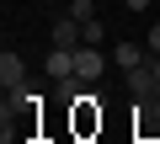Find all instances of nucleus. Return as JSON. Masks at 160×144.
<instances>
[{
	"mask_svg": "<svg viewBox=\"0 0 160 144\" xmlns=\"http://www.w3.org/2000/svg\"><path fill=\"white\" fill-rule=\"evenodd\" d=\"M149 59H155V53H139V43H118V48H112V64L123 69V75L139 69V64H149Z\"/></svg>",
	"mask_w": 160,
	"mask_h": 144,
	"instance_id": "obj_5",
	"label": "nucleus"
},
{
	"mask_svg": "<svg viewBox=\"0 0 160 144\" xmlns=\"http://www.w3.org/2000/svg\"><path fill=\"white\" fill-rule=\"evenodd\" d=\"M48 75H53V80H69V75H75V48H53V53H48Z\"/></svg>",
	"mask_w": 160,
	"mask_h": 144,
	"instance_id": "obj_6",
	"label": "nucleus"
},
{
	"mask_svg": "<svg viewBox=\"0 0 160 144\" xmlns=\"http://www.w3.org/2000/svg\"><path fill=\"white\" fill-rule=\"evenodd\" d=\"M149 53H160V22L149 27Z\"/></svg>",
	"mask_w": 160,
	"mask_h": 144,
	"instance_id": "obj_8",
	"label": "nucleus"
},
{
	"mask_svg": "<svg viewBox=\"0 0 160 144\" xmlns=\"http://www.w3.org/2000/svg\"><path fill=\"white\" fill-rule=\"evenodd\" d=\"M149 69H155V80H160V53H155V59H149Z\"/></svg>",
	"mask_w": 160,
	"mask_h": 144,
	"instance_id": "obj_10",
	"label": "nucleus"
},
{
	"mask_svg": "<svg viewBox=\"0 0 160 144\" xmlns=\"http://www.w3.org/2000/svg\"><path fill=\"white\" fill-rule=\"evenodd\" d=\"M123 6H128V11H149V0H123Z\"/></svg>",
	"mask_w": 160,
	"mask_h": 144,
	"instance_id": "obj_9",
	"label": "nucleus"
},
{
	"mask_svg": "<svg viewBox=\"0 0 160 144\" xmlns=\"http://www.w3.org/2000/svg\"><path fill=\"white\" fill-rule=\"evenodd\" d=\"M0 86H6V91H22L27 86V64H22V53H0Z\"/></svg>",
	"mask_w": 160,
	"mask_h": 144,
	"instance_id": "obj_3",
	"label": "nucleus"
},
{
	"mask_svg": "<svg viewBox=\"0 0 160 144\" xmlns=\"http://www.w3.org/2000/svg\"><path fill=\"white\" fill-rule=\"evenodd\" d=\"M69 16H75V22H91L96 6H91V0H69Z\"/></svg>",
	"mask_w": 160,
	"mask_h": 144,
	"instance_id": "obj_7",
	"label": "nucleus"
},
{
	"mask_svg": "<svg viewBox=\"0 0 160 144\" xmlns=\"http://www.w3.org/2000/svg\"><path fill=\"white\" fill-rule=\"evenodd\" d=\"M107 64H112V53H102L96 43H80V48H75V80H80V86H96Z\"/></svg>",
	"mask_w": 160,
	"mask_h": 144,
	"instance_id": "obj_1",
	"label": "nucleus"
},
{
	"mask_svg": "<svg viewBox=\"0 0 160 144\" xmlns=\"http://www.w3.org/2000/svg\"><path fill=\"white\" fill-rule=\"evenodd\" d=\"M80 43H86V22L59 16V22H53V48H80Z\"/></svg>",
	"mask_w": 160,
	"mask_h": 144,
	"instance_id": "obj_4",
	"label": "nucleus"
},
{
	"mask_svg": "<svg viewBox=\"0 0 160 144\" xmlns=\"http://www.w3.org/2000/svg\"><path fill=\"white\" fill-rule=\"evenodd\" d=\"M128 91H133L139 102H160V80H155V69H149V64L128 69Z\"/></svg>",
	"mask_w": 160,
	"mask_h": 144,
	"instance_id": "obj_2",
	"label": "nucleus"
}]
</instances>
